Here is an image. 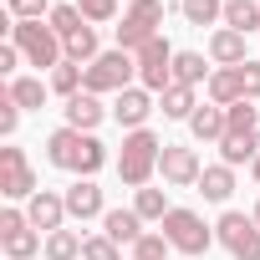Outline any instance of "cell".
Segmentation results:
<instances>
[{
  "label": "cell",
  "mask_w": 260,
  "mask_h": 260,
  "mask_svg": "<svg viewBox=\"0 0 260 260\" xmlns=\"http://www.w3.org/2000/svg\"><path fill=\"white\" fill-rule=\"evenodd\" d=\"M214 240L235 255V260H260V224L240 209H224L219 224H214Z\"/></svg>",
  "instance_id": "cell-7"
},
{
  "label": "cell",
  "mask_w": 260,
  "mask_h": 260,
  "mask_svg": "<svg viewBox=\"0 0 260 260\" xmlns=\"http://www.w3.org/2000/svg\"><path fill=\"white\" fill-rule=\"evenodd\" d=\"M164 240L179 250V255H204L214 245V230L194 214V209H169L164 214Z\"/></svg>",
  "instance_id": "cell-6"
},
{
  "label": "cell",
  "mask_w": 260,
  "mask_h": 260,
  "mask_svg": "<svg viewBox=\"0 0 260 260\" xmlns=\"http://www.w3.org/2000/svg\"><path fill=\"white\" fill-rule=\"evenodd\" d=\"M133 209H138L143 219H158V224H164V214H169L174 204L164 199V189H138V199H133Z\"/></svg>",
  "instance_id": "cell-31"
},
{
  "label": "cell",
  "mask_w": 260,
  "mask_h": 260,
  "mask_svg": "<svg viewBox=\"0 0 260 260\" xmlns=\"http://www.w3.org/2000/svg\"><path fill=\"white\" fill-rule=\"evenodd\" d=\"M148 112H153V92L148 87H127V92L112 97V117L127 127V133H138V127L148 122Z\"/></svg>",
  "instance_id": "cell-12"
},
{
  "label": "cell",
  "mask_w": 260,
  "mask_h": 260,
  "mask_svg": "<svg viewBox=\"0 0 260 260\" xmlns=\"http://www.w3.org/2000/svg\"><path fill=\"white\" fill-rule=\"evenodd\" d=\"M214 72L204 67V56L199 51H174V82L179 87H199V82H209Z\"/></svg>",
  "instance_id": "cell-24"
},
{
  "label": "cell",
  "mask_w": 260,
  "mask_h": 260,
  "mask_svg": "<svg viewBox=\"0 0 260 260\" xmlns=\"http://www.w3.org/2000/svg\"><path fill=\"white\" fill-rule=\"evenodd\" d=\"M26 219H31V230H46V235H56V230H61V219H72V214H67V194H51V189H41L36 199H26Z\"/></svg>",
  "instance_id": "cell-13"
},
{
  "label": "cell",
  "mask_w": 260,
  "mask_h": 260,
  "mask_svg": "<svg viewBox=\"0 0 260 260\" xmlns=\"http://www.w3.org/2000/svg\"><path fill=\"white\" fill-rule=\"evenodd\" d=\"M82 260H122V255H117V240L87 235V240H82Z\"/></svg>",
  "instance_id": "cell-33"
},
{
  "label": "cell",
  "mask_w": 260,
  "mask_h": 260,
  "mask_svg": "<svg viewBox=\"0 0 260 260\" xmlns=\"http://www.w3.org/2000/svg\"><path fill=\"white\" fill-rule=\"evenodd\" d=\"M250 179H255V184H260V158H255V164H250Z\"/></svg>",
  "instance_id": "cell-40"
},
{
  "label": "cell",
  "mask_w": 260,
  "mask_h": 260,
  "mask_svg": "<svg viewBox=\"0 0 260 260\" xmlns=\"http://www.w3.org/2000/svg\"><path fill=\"white\" fill-rule=\"evenodd\" d=\"M179 11L189 26H214V21H224V0H184Z\"/></svg>",
  "instance_id": "cell-29"
},
{
  "label": "cell",
  "mask_w": 260,
  "mask_h": 260,
  "mask_svg": "<svg viewBox=\"0 0 260 260\" xmlns=\"http://www.w3.org/2000/svg\"><path fill=\"white\" fill-rule=\"evenodd\" d=\"M164 0H133V6L122 11V26H117V46L122 51H138V46H148L153 36H164L158 26H164Z\"/></svg>",
  "instance_id": "cell-5"
},
{
  "label": "cell",
  "mask_w": 260,
  "mask_h": 260,
  "mask_svg": "<svg viewBox=\"0 0 260 260\" xmlns=\"http://www.w3.org/2000/svg\"><path fill=\"white\" fill-rule=\"evenodd\" d=\"M250 219H255V224H260V199H255V209H250Z\"/></svg>",
  "instance_id": "cell-41"
},
{
  "label": "cell",
  "mask_w": 260,
  "mask_h": 260,
  "mask_svg": "<svg viewBox=\"0 0 260 260\" xmlns=\"http://www.w3.org/2000/svg\"><path fill=\"white\" fill-rule=\"evenodd\" d=\"M0 245H6L11 260H31V255L46 250V240L31 230V219H26L21 209H0Z\"/></svg>",
  "instance_id": "cell-10"
},
{
  "label": "cell",
  "mask_w": 260,
  "mask_h": 260,
  "mask_svg": "<svg viewBox=\"0 0 260 260\" xmlns=\"http://www.w3.org/2000/svg\"><path fill=\"white\" fill-rule=\"evenodd\" d=\"M169 250H174V245H169L164 235H143V240L133 245V260H169Z\"/></svg>",
  "instance_id": "cell-34"
},
{
  "label": "cell",
  "mask_w": 260,
  "mask_h": 260,
  "mask_svg": "<svg viewBox=\"0 0 260 260\" xmlns=\"http://www.w3.org/2000/svg\"><path fill=\"white\" fill-rule=\"evenodd\" d=\"M209 61H214V67H245V61H250V56H245V36L230 31V26H219V31L209 36Z\"/></svg>",
  "instance_id": "cell-17"
},
{
  "label": "cell",
  "mask_w": 260,
  "mask_h": 260,
  "mask_svg": "<svg viewBox=\"0 0 260 260\" xmlns=\"http://www.w3.org/2000/svg\"><path fill=\"white\" fill-rule=\"evenodd\" d=\"M67 214L72 219H102L107 214V204H102V189L92 184V179H77V184H67Z\"/></svg>",
  "instance_id": "cell-14"
},
{
  "label": "cell",
  "mask_w": 260,
  "mask_h": 260,
  "mask_svg": "<svg viewBox=\"0 0 260 260\" xmlns=\"http://www.w3.org/2000/svg\"><path fill=\"white\" fill-rule=\"evenodd\" d=\"M46 158L77 179H92L102 164H107V148L97 133H77V127H56V133L46 138Z\"/></svg>",
  "instance_id": "cell-1"
},
{
  "label": "cell",
  "mask_w": 260,
  "mask_h": 260,
  "mask_svg": "<svg viewBox=\"0 0 260 260\" xmlns=\"http://www.w3.org/2000/svg\"><path fill=\"white\" fill-rule=\"evenodd\" d=\"M16 102H21V112H41L46 107V97H51V82H41V77H11V87H6Z\"/></svg>",
  "instance_id": "cell-21"
},
{
  "label": "cell",
  "mask_w": 260,
  "mask_h": 260,
  "mask_svg": "<svg viewBox=\"0 0 260 260\" xmlns=\"http://www.w3.org/2000/svg\"><path fill=\"white\" fill-rule=\"evenodd\" d=\"M97 56H102V51H97V31H92V26H87L82 36H72V41H67V61H77V67H92Z\"/></svg>",
  "instance_id": "cell-30"
},
{
  "label": "cell",
  "mask_w": 260,
  "mask_h": 260,
  "mask_svg": "<svg viewBox=\"0 0 260 260\" xmlns=\"http://www.w3.org/2000/svg\"><path fill=\"white\" fill-rule=\"evenodd\" d=\"M133 77H138V56L117 46V51H102V56L87 67V87H82V92H97V97L112 92V97H117V92L133 87Z\"/></svg>",
  "instance_id": "cell-4"
},
{
  "label": "cell",
  "mask_w": 260,
  "mask_h": 260,
  "mask_svg": "<svg viewBox=\"0 0 260 260\" xmlns=\"http://www.w3.org/2000/svg\"><path fill=\"white\" fill-rule=\"evenodd\" d=\"M87 87V67H77V61H61L56 72H51V92L56 97H77Z\"/></svg>",
  "instance_id": "cell-28"
},
{
  "label": "cell",
  "mask_w": 260,
  "mask_h": 260,
  "mask_svg": "<svg viewBox=\"0 0 260 260\" xmlns=\"http://www.w3.org/2000/svg\"><path fill=\"white\" fill-rule=\"evenodd\" d=\"M11 41L21 46V56L31 61V67H61L67 61V41L51 31V26H41V21H11Z\"/></svg>",
  "instance_id": "cell-3"
},
{
  "label": "cell",
  "mask_w": 260,
  "mask_h": 260,
  "mask_svg": "<svg viewBox=\"0 0 260 260\" xmlns=\"http://www.w3.org/2000/svg\"><path fill=\"white\" fill-rule=\"evenodd\" d=\"M0 194L6 199H36L41 184H36V169L21 148H0Z\"/></svg>",
  "instance_id": "cell-9"
},
{
  "label": "cell",
  "mask_w": 260,
  "mask_h": 260,
  "mask_svg": "<svg viewBox=\"0 0 260 260\" xmlns=\"http://www.w3.org/2000/svg\"><path fill=\"white\" fill-rule=\"evenodd\" d=\"M51 11H56L51 0H11V21H41Z\"/></svg>",
  "instance_id": "cell-35"
},
{
  "label": "cell",
  "mask_w": 260,
  "mask_h": 260,
  "mask_svg": "<svg viewBox=\"0 0 260 260\" xmlns=\"http://www.w3.org/2000/svg\"><path fill=\"white\" fill-rule=\"evenodd\" d=\"M209 102L214 107H235V102H245V82H240V67H219L209 82Z\"/></svg>",
  "instance_id": "cell-18"
},
{
  "label": "cell",
  "mask_w": 260,
  "mask_h": 260,
  "mask_svg": "<svg viewBox=\"0 0 260 260\" xmlns=\"http://www.w3.org/2000/svg\"><path fill=\"white\" fill-rule=\"evenodd\" d=\"M240 82H245V102H260V61H245Z\"/></svg>",
  "instance_id": "cell-38"
},
{
  "label": "cell",
  "mask_w": 260,
  "mask_h": 260,
  "mask_svg": "<svg viewBox=\"0 0 260 260\" xmlns=\"http://www.w3.org/2000/svg\"><path fill=\"white\" fill-rule=\"evenodd\" d=\"M219 153H224L230 169L255 164V158H260V127H255V133H224V138H219Z\"/></svg>",
  "instance_id": "cell-20"
},
{
  "label": "cell",
  "mask_w": 260,
  "mask_h": 260,
  "mask_svg": "<svg viewBox=\"0 0 260 260\" xmlns=\"http://www.w3.org/2000/svg\"><path fill=\"white\" fill-rule=\"evenodd\" d=\"M67 127H77V133H97V122L112 112V107H102L97 102V92H77V97H67Z\"/></svg>",
  "instance_id": "cell-15"
},
{
  "label": "cell",
  "mask_w": 260,
  "mask_h": 260,
  "mask_svg": "<svg viewBox=\"0 0 260 260\" xmlns=\"http://www.w3.org/2000/svg\"><path fill=\"white\" fill-rule=\"evenodd\" d=\"M158 174H164V184H174V189H189V184H199L204 164H199V153H194V148H184V143H164Z\"/></svg>",
  "instance_id": "cell-11"
},
{
  "label": "cell",
  "mask_w": 260,
  "mask_h": 260,
  "mask_svg": "<svg viewBox=\"0 0 260 260\" xmlns=\"http://www.w3.org/2000/svg\"><path fill=\"white\" fill-rule=\"evenodd\" d=\"M127 6H133V0H127Z\"/></svg>",
  "instance_id": "cell-42"
},
{
  "label": "cell",
  "mask_w": 260,
  "mask_h": 260,
  "mask_svg": "<svg viewBox=\"0 0 260 260\" xmlns=\"http://www.w3.org/2000/svg\"><path fill=\"white\" fill-rule=\"evenodd\" d=\"M158 158H164L158 133L138 127V133H127V138H122V153H117V179H122L127 189H148V179H153Z\"/></svg>",
  "instance_id": "cell-2"
},
{
  "label": "cell",
  "mask_w": 260,
  "mask_h": 260,
  "mask_svg": "<svg viewBox=\"0 0 260 260\" xmlns=\"http://www.w3.org/2000/svg\"><path fill=\"white\" fill-rule=\"evenodd\" d=\"M16 61H21V46L6 41V46H0V72H16Z\"/></svg>",
  "instance_id": "cell-39"
},
{
  "label": "cell",
  "mask_w": 260,
  "mask_h": 260,
  "mask_svg": "<svg viewBox=\"0 0 260 260\" xmlns=\"http://www.w3.org/2000/svg\"><path fill=\"white\" fill-rule=\"evenodd\" d=\"M16 122H21V102H16L11 92H0V138H11Z\"/></svg>",
  "instance_id": "cell-37"
},
{
  "label": "cell",
  "mask_w": 260,
  "mask_h": 260,
  "mask_svg": "<svg viewBox=\"0 0 260 260\" xmlns=\"http://www.w3.org/2000/svg\"><path fill=\"white\" fill-rule=\"evenodd\" d=\"M158 112H164V117H174V122H189V117L199 112V102H194V87H179V82H174V87L164 92V107H158Z\"/></svg>",
  "instance_id": "cell-25"
},
{
  "label": "cell",
  "mask_w": 260,
  "mask_h": 260,
  "mask_svg": "<svg viewBox=\"0 0 260 260\" xmlns=\"http://www.w3.org/2000/svg\"><path fill=\"white\" fill-rule=\"evenodd\" d=\"M46 26H51L61 41H72V36H82V31H87V16H82L77 6H56V11L46 16Z\"/></svg>",
  "instance_id": "cell-27"
},
{
  "label": "cell",
  "mask_w": 260,
  "mask_h": 260,
  "mask_svg": "<svg viewBox=\"0 0 260 260\" xmlns=\"http://www.w3.org/2000/svg\"><path fill=\"white\" fill-rule=\"evenodd\" d=\"M133 56H138V82H143L148 92H158V97H164V92L174 87V46H169L164 36H153V41H148V46H138Z\"/></svg>",
  "instance_id": "cell-8"
},
{
  "label": "cell",
  "mask_w": 260,
  "mask_h": 260,
  "mask_svg": "<svg viewBox=\"0 0 260 260\" xmlns=\"http://www.w3.org/2000/svg\"><path fill=\"white\" fill-rule=\"evenodd\" d=\"M82 240L87 235H77V230H56V235H46V260H82Z\"/></svg>",
  "instance_id": "cell-26"
},
{
  "label": "cell",
  "mask_w": 260,
  "mask_h": 260,
  "mask_svg": "<svg viewBox=\"0 0 260 260\" xmlns=\"http://www.w3.org/2000/svg\"><path fill=\"white\" fill-rule=\"evenodd\" d=\"M224 26L240 36L260 31V0H224Z\"/></svg>",
  "instance_id": "cell-23"
},
{
  "label": "cell",
  "mask_w": 260,
  "mask_h": 260,
  "mask_svg": "<svg viewBox=\"0 0 260 260\" xmlns=\"http://www.w3.org/2000/svg\"><path fill=\"white\" fill-rule=\"evenodd\" d=\"M102 235L117 240V245H138L148 230H143V214H138V209H107V214H102Z\"/></svg>",
  "instance_id": "cell-16"
},
{
  "label": "cell",
  "mask_w": 260,
  "mask_h": 260,
  "mask_svg": "<svg viewBox=\"0 0 260 260\" xmlns=\"http://www.w3.org/2000/svg\"><path fill=\"white\" fill-rule=\"evenodd\" d=\"M199 194L214 199V204H224V199L235 194V169H230V164H209V169L199 174Z\"/></svg>",
  "instance_id": "cell-22"
},
{
  "label": "cell",
  "mask_w": 260,
  "mask_h": 260,
  "mask_svg": "<svg viewBox=\"0 0 260 260\" xmlns=\"http://www.w3.org/2000/svg\"><path fill=\"white\" fill-rule=\"evenodd\" d=\"M224 112H230V133H255V127H260V107L255 102H235Z\"/></svg>",
  "instance_id": "cell-32"
},
{
  "label": "cell",
  "mask_w": 260,
  "mask_h": 260,
  "mask_svg": "<svg viewBox=\"0 0 260 260\" xmlns=\"http://www.w3.org/2000/svg\"><path fill=\"white\" fill-rule=\"evenodd\" d=\"M189 133H194L199 143H219V138L230 133V112H224V107H214V102H209V107H199V112L189 117Z\"/></svg>",
  "instance_id": "cell-19"
},
{
  "label": "cell",
  "mask_w": 260,
  "mask_h": 260,
  "mask_svg": "<svg viewBox=\"0 0 260 260\" xmlns=\"http://www.w3.org/2000/svg\"><path fill=\"white\" fill-rule=\"evenodd\" d=\"M77 11H82L92 26H102V21H112V16H117V0H77Z\"/></svg>",
  "instance_id": "cell-36"
}]
</instances>
